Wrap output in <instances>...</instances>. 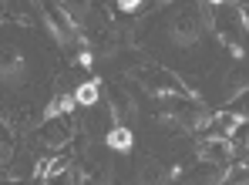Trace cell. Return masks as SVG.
Returning <instances> with one entry per match:
<instances>
[{
    "label": "cell",
    "mask_w": 249,
    "mask_h": 185,
    "mask_svg": "<svg viewBox=\"0 0 249 185\" xmlns=\"http://www.w3.org/2000/svg\"><path fill=\"white\" fill-rule=\"evenodd\" d=\"M206 34V14L199 10H178L168 20V41L175 47H196Z\"/></svg>",
    "instance_id": "1"
},
{
    "label": "cell",
    "mask_w": 249,
    "mask_h": 185,
    "mask_svg": "<svg viewBox=\"0 0 249 185\" xmlns=\"http://www.w3.org/2000/svg\"><path fill=\"white\" fill-rule=\"evenodd\" d=\"M34 138L41 141V148L47 151H57L64 145H71L74 138V118H44L34 132Z\"/></svg>",
    "instance_id": "2"
},
{
    "label": "cell",
    "mask_w": 249,
    "mask_h": 185,
    "mask_svg": "<svg viewBox=\"0 0 249 185\" xmlns=\"http://www.w3.org/2000/svg\"><path fill=\"white\" fill-rule=\"evenodd\" d=\"M196 158L202 165H215V168H232L236 162V145L232 138H206L196 145Z\"/></svg>",
    "instance_id": "3"
},
{
    "label": "cell",
    "mask_w": 249,
    "mask_h": 185,
    "mask_svg": "<svg viewBox=\"0 0 249 185\" xmlns=\"http://www.w3.org/2000/svg\"><path fill=\"white\" fill-rule=\"evenodd\" d=\"M108 111H111V128H128V121L138 115V101L131 91L111 88L108 91Z\"/></svg>",
    "instance_id": "4"
},
{
    "label": "cell",
    "mask_w": 249,
    "mask_h": 185,
    "mask_svg": "<svg viewBox=\"0 0 249 185\" xmlns=\"http://www.w3.org/2000/svg\"><path fill=\"white\" fill-rule=\"evenodd\" d=\"M175 179V172L162 165L159 158H142L135 168V185H168Z\"/></svg>",
    "instance_id": "5"
},
{
    "label": "cell",
    "mask_w": 249,
    "mask_h": 185,
    "mask_svg": "<svg viewBox=\"0 0 249 185\" xmlns=\"http://www.w3.org/2000/svg\"><path fill=\"white\" fill-rule=\"evenodd\" d=\"M0 78H3V88H20L24 78H27V64L17 50H3V64H0Z\"/></svg>",
    "instance_id": "6"
},
{
    "label": "cell",
    "mask_w": 249,
    "mask_h": 185,
    "mask_svg": "<svg viewBox=\"0 0 249 185\" xmlns=\"http://www.w3.org/2000/svg\"><path fill=\"white\" fill-rule=\"evenodd\" d=\"M229 175H232L229 168H215V165H202V162H199V165L182 179V185H226Z\"/></svg>",
    "instance_id": "7"
},
{
    "label": "cell",
    "mask_w": 249,
    "mask_h": 185,
    "mask_svg": "<svg viewBox=\"0 0 249 185\" xmlns=\"http://www.w3.org/2000/svg\"><path fill=\"white\" fill-rule=\"evenodd\" d=\"M243 94H249V64H236L226 74V81H222V98L226 101H236Z\"/></svg>",
    "instance_id": "8"
},
{
    "label": "cell",
    "mask_w": 249,
    "mask_h": 185,
    "mask_svg": "<svg viewBox=\"0 0 249 185\" xmlns=\"http://www.w3.org/2000/svg\"><path fill=\"white\" fill-rule=\"evenodd\" d=\"M44 185H81V172L68 158H54L51 162V172L44 175Z\"/></svg>",
    "instance_id": "9"
},
{
    "label": "cell",
    "mask_w": 249,
    "mask_h": 185,
    "mask_svg": "<svg viewBox=\"0 0 249 185\" xmlns=\"http://www.w3.org/2000/svg\"><path fill=\"white\" fill-rule=\"evenodd\" d=\"M74 104H78V101H74V91H57L51 101H47L41 121L44 118H71V108H74Z\"/></svg>",
    "instance_id": "10"
},
{
    "label": "cell",
    "mask_w": 249,
    "mask_h": 185,
    "mask_svg": "<svg viewBox=\"0 0 249 185\" xmlns=\"http://www.w3.org/2000/svg\"><path fill=\"white\" fill-rule=\"evenodd\" d=\"M105 145H108V151H115V155H128V151L135 148V135H131V128H111V132L105 135Z\"/></svg>",
    "instance_id": "11"
},
{
    "label": "cell",
    "mask_w": 249,
    "mask_h": 185,
    "mask_svg": "<svg viewBox=\"0 0 249 185\" xmlns=\"http://www.w3.org/2000/svg\"><path fill=\"white\" fill-rule=\"evenodd\" d=\"M74 101H78L81 108H94V104L101 101V81H98V78L81 81V84L74 88Z\"/></svg>",
    "instance_id": "12"
},
{
    "label": "cell",
    "mask_w": 249,
    "mask_h": 185,
    "mask_svg": "<svg viewBox=\"0 0 249 185\" xmlns=\"http://www.w3.org/2000/svg\"><path fill=\"white\" fill-rule=\"evenodd\" d=\"M3 168H7V179H10V182H24V179H31V175L37 172V158L24 155V158H14V162L3 165Z\"/></svg>",
    "instance_id": "13"
},
{
    "label": "cell",
    "mask_w": 249,
    "mask_h": 185,
    "mask_svg": "<svg viewBox=\"0 0 249 185\" xmlns=\"http://www.w3.org/2000/svg\"><path fill=\"white\" fill-rule=\"evenodd\" d=\"M115 10H122V14H138V10H145V3H142V0H122Z\"/></svg>",
    "instance_id": "14"
},
{
    "label": "cell",
    "mask_w": 249,
    "mask_h": 185,
    "mask_svg": "<svg viewBox=\"0 0 249 185\" xmlns=\"http://www.w3.org/2000/svg\"><path fill=\"white\" fill-rule=\"evenodd\" d=\"M236 20H239V27L249 34V3H239L236 7Z\"/></svg>",
    "instance_id": "15"
}]
</instances>
